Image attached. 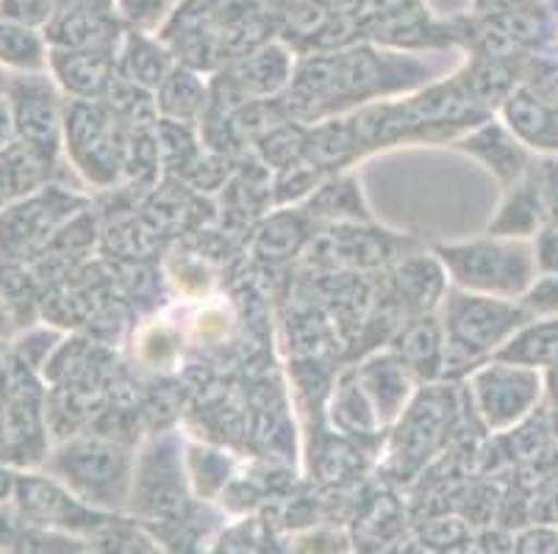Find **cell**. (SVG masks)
Masks as SVG:
<instances>
[{"instance_id": "obj_1", "label": "cell", "mask_w": 558, "mask_h": 554, "mask_svg": "<svg viewBox=\"0 0 558 554\" xmlns=\"http://www.w3.org/2000/svg\"><path fill=\"white\" fill-rule=\"evenodd\" d=\"M423 56L380 48L364 39L339 50L301 53L281 103L292 120L314 125L326 116L403 98L439 81L442 67Z\"/></svg>"}, {"instance_id": "obj_2", "label": "cell", "mask_w": 558, "mask_h": 554, "mask_svg": "<svg viewBox=\"0 0 558 554\" xmlns=\"http://www.w3.org/2000/svg\"><path fill=\"white\" fill-rule=\"evenodd\" d=\"M527 322L531 313L522 308L520 299L486 297L450 286L442 299L445 360L439 383L470 378Z\"/></svg>"}, {"instance_id": "obj_3", "label": "cell", "mask_w": 558, "mask_h": 554, "mask_svg": "<svg viewBox=\"0 0 558 554\" xmlns=\"http://www.w3.org/2000/svg\"><path fill=\"white\" fill-rule=\"evenodd\" d=\"M134 446L109 435L75 433L56 441L39 471L68 485L81 502L104 513H125L134 482Z\"/></svg>"}, {"instance_id": "obj_4", "label": "cell", "mask_w": 558, "mask_h": 554, "mask_svg": "<svg viewBox=\"0 0 558 554\" xmlns=\"http://www.w3.org/2000/svg\"><path fill=\"white\" fill-rule=\"evenodd\" d=\"M461 396L448 383H425L411 396L409 408L389 427L384 471L389 480L409 482L448 450L459 433Z\"/></svg>"}, {"instance_id": "obj_5", "label": "cell", "mask_w": 558, "mask_h": 554, "mask_svg": "<svg viewBox=\"0 0 558 554\" xmlns=\"http://www.w3.org/2000/svg\"><path fill=\"white\" fill-rule=\"evenodd\" d=\"M450 286L486 297L520 299L536 281V258L531 242L500 236H478L470 242L434 244Z\"/></svg>"}, {"instance_id": "obj_6", "label": "cell", "mask_w": 558, "mask_h": 554, "mask_svg": "<svg viewBox=\"0 0 558 554\" xmlns=\"http://www.w3.org/2000/svg\"><path fill=\"white\" fill-rule=\"evenodd\" d=\"M195 505L179 433L172 430L156 433L136 452L134 482H131V500L125 513L156 535L184 521Z\"/></svg>"}, {"instance_id": "obj_7", "label": "cell", "mask_w": 558, "mask_h": 554, "mask_svg": "<svg viewBox=\"0 0 558 554\" xmlns=\"http://www.w3.org/2000/svg\"><path fill=\"white\" fill-rule=\"evenodd\" d=\"M129 122L106 100L64 98V159L95 189L111 192L123 181Z\"/></svg>"}, {"instance_id": "obj_8", "label": "cell", "mask_w": 558, "mask_h": 554, "mask_svg": "<svg viewBox=\"0 0 558 554\" xmlns=\"http://www.w3.org/2000/svg\"><path fill=\"white\" fill-rule=\"evenodd\" d=\"M93 200L64 183L50 181L34 195L0 208V263H32L48 250L56 233Z\"/></svg>"}, {"instance_id": "obj_9", "label": "cell", "mask_w": 558, "mask_h": 554, "mask_svg": "<svg viewBox=\"0 0 558 554\" xmlns=\"http://www.w3.org/2000/svg\"><path fill=\"white\" fill-rule=\"evenodd\" d=\"M475 416L489 435H500L545 405V378L536 369L489 358L464 385Z\"/></svg>"}, {"instance_id": "obj_10", "label": "cell", "mask_w": 558, "mask_h": 554, "mask_svg": "<svg viewBox=\"0 0 558 554\" xmlns=\"http://www.w3.org/2000/svg\"><path fill=\"white\" fill-rule=\"evenodd\" d=\"M14 505L25 525L37 527V530L62 532L70 538L93 535L95 530L109 521L117 513H104L81 502L68 485L45 475V471H20L17 491H14Z\"/></svg>"}, {"instance_id": "obj_11", "label": "cell", "mask_w": 558, "mask_h": 554, "mask_svg": "<svg viewBox=\"0 0 558 554\" xmlns=\"http://www.w3.org/2000/svg\"><path fill=\"white\" fill-rule=\"evenodd\" d=\"M9 100L17 122L20 145H25L50 167L64 156V95L50 73L12 75Z\"/></svg>"}, {"instance_id": "obj_12", "label": "cell", "mask_w": 558, "mask_h": 554, "mask_svg": "<svg viewBox=\"0 0 558 554\" xmlns=\"http://www.w3.org/2000/svg\"><path fill=\"white\" fill-rule=\"evenodd\" d=\"M53 450L45 399H0V464L39 471Z\"/></svg>"}, {"instance_id": "obj_13", "label": "cell", "mask_w": 558, "mask_h": 554, "mask_svg": "<svg viewBox=\"0 0 558 554\" xmlns=\"http://www.w3.org/2000/svg\"><path fill=\"white\" fill-rule=\"evenodd\" d=\"M450 147L464 152L466 159L478 161L500 183V189H509L517 181H522L536 161V152L527 150L497 114L475 125L473 131H466Z\"/></svg>"}, {"instance_id": "obj_14", "label": "cell", "mask_w": 558, "mask_h": 554, "mask_svg": "<svg viewBox=\"0 0 558 554\" xmlns=\"http://www.w3.org/2000/svg\"><path fill=\"white\" fill-rule=\"evenodd\" d=\"M448 288V272L434 253L430 256L409 253L389 267L384 297L403 317H420V313H436V308H442Z\"/></svg>"}, {"instance_id": "obj_15", "label": "cell", "mask_w": 558, "mask_h": 554, "mask_svg": "<svg viewBox=\"0 0 558 554\" xmlns=\"http://www.w3.org/2000/svg\"><path fill=\"white\" fill-rule=\"evenodd\" d=\"M120 48V45H117ZM117 48H50L48 73L64 98L104 100L117 75Z\"/></svg>"}, {"instance_id": "obj_16", "label": "cell", "mask_w": 558, "mask_h": 554, "mask_svg": "<svg viewBox=\"0 0 558 554\" xmlns=\"http://www.w3.org/2000/svg\"><path fill=\"white\" fill-rule=\"evenodd\" d=\"M353 369H356V378L362 383L364 394L373 403L375 416L384 424V430H389L400 419V414L409 408L411 396L417 394L420 380L411 374L409 366L392 349L367 355Z\"/></svg>"}, {"instance_id": "obj_17", "label": "cell", "mask_w": 558, "mask_h": 554, "mask_svg": "<svg viewBox=\"0 0 558 554\" xmlns=\"http://www.w3.org/2000/svg\"><path fill=\"white\" fill-rule=\"evenodd\" d=\"M298 64V50L281 37L264 42L262 48L251 50L242 59L226 64L233 81L240 84L247 100H272L281 98L292 84Z\"/></svg>"}, {"instance_id": "obj_18", "label": "cell", "mask_w": 558, "mask_h": 554, "mask_svg": "<svg viewBox=\"0 0 558 554\" xmlns=\"http://www.w3.org/2000/svg\"><path fill=\"white\" fill-rule=\"evenodd\" d=\"M525 59H497V56L466 53L453 70L456 84L461 86L470 103L486 114H497L511 91L522 84Z\"/></svg>"}, {"instance_id": "obj_19", "label": "cell", "mask_w": 558, "mask_h": 554, "mask_svg": "<svg viewBox=\"0 0 558 554\" xmlns=\"http://www.w3.org/2000/svg\"><path fill=\"white\" fill-rule=\"evenodd\" d=\"M314 225L301 208H278L267 213L247 233V250L264 267H278L306 253Z\"/></svg>"}, {"instance_id": "obj_20", "label": "cell", "mask_w": 558, "mask_h": 554, "mask_svg": "<svg viewBox=\"0 0 558 554\" xmlns=\"http://www.w3.org/2000/svg\"><path fill=\"white\" fill-rule=\"evenodd\" d=\"M389 349L409 366L420 383H439L445 360L442 319H436V313L405 317L389 338Z\"/></svg>"}, {"instance_id": "obj_21", "label": "cell", "mask_w": 558, "mask_h": 554, "mask_svg": "<svg viewBox=\"0 0 558 554\" xmlns=\"http://www.w3.org/2000/svg\"><path fill=\"white\" fill-rule=\"evenodd\" d=\"M301 211L312 220L314 227L328 225H369L367 200L362 195L359 177L353 172H339V175L326 177L317 189L303 200Z\"/></svg>"}, {"instance_id": "obj_22", "label": "cell", "mask_w": 558, "mask_h": 554, "mask_svg": "<svg viewBox=\"0 0 558 554\" xmlns=\"http://www.w3.org/2000/svg\"><path fill=\"white\" fill-rule=\"evenodd\" d=\"M179 61L172 56L154 30H140V28H125L120 48H117V75L125 78L129 84L140 86V89L156 95L167 75L172 73Z\"/></svg>"}, {"instance_id": "obj_23", "label": "cell", "mask_w": 558, "mask_h": 554, "mask_svg": "<svg viewBox=\"0 0 558 554\" xmlns=\"http://www.w3.org/2000/svg\"><path fill=\"white\" fill-rule=\"evenodd\" d=\"M303 159L317 167L326 177L348 172L359 159H364L362 141H359L356 125L350 114L326 116L314 125H306Z\"/></svg>"}, {"instance_id": "obj_24", "label": "cell", "mask_w": 558, "mask_h": 554, "mask_svg": "<svg viewBox=\"0 0 558 554\" xmlns=\"http://www.w3.org/2000/svg\"><path fill=\"white\" fill-rule=\"evenodd\" d=\"M545 222V202H542V192L539 186H536L534 167H531V172H527L522 181H517L514 186L504 189V200H500L495 217H492L489 225H486V233L500 238L531 242Z\"/></svg>"}, {"instance_id": "obj_25", "label": "cell", "mask_w": 558, "mask_h": 554, "mask_svg": "<svg viewBox=\"0 0 558 554\" xmlns=\"http://www.w3.org/2000/svg\"><path fill=\"white\" fill-rule=\"evenodd\" d=\"M328 416H331L333 430L339 435L353 441H384L387 430L375 416L373 403L364 394L362 383L356 378V369L350 366L333 380L331 385V403H328Z\"/></svg>"}, {"instance_id": "obj_26", "label": "cell", "mask_w": 558, "mask_h": 554, "mask_svg": "<svg viewBox=\"0 0 558 554\" xmlns=\"http://www.w3.org/2000/svg\"><path fill=\"white\" fill-rule=\"evenodd\" d=\"M553 111L556 106L547 103L539 91L531 89V86L522 81L509 98L504 100V106L497 109V116L504 120L506 128L527 147L534 150L536 156H545L550 152V139H553Z\"/></svg>"}, {"instance_id": "obj_27", "label": "cell", "mask_w": 558, "mask_h": 554, "mask_svg": "<svg viewBox=\"0 0 558 554\" xmlns=\"http://www.w3.org/2000/svg\"><path fill=\"white\" fill-rule=\"evenodd\" d=\"M203 75L206 73L186 67V64L172 67L165 84L156 89V109H159L161 120L181 122V125H192V128H197L206 120L211 98L209 78H203Z\"/></svg>"}, {"instance_id": "obj_28", "label": "cell", "mask_w": 558, "mask_h": 554, "mask_svg": "<svg viewBox=\"0 0 558 554\" xmlns=\"http://www.w3.org/2000/svg\"><path fill=\"white\" fill-rule=\"evenodd\" d=\"M184 335L181 324H172L161 317L136 324L134 338H131L134 360L154 374L172 372L184 358Z\"/></svg>"}, {"instance_id": "obj_29", "label": "cell", "mask_w": 558, "mask_h": 554, "mask_svg": "<svg viewBox=\"0 0 558 554\" xmlns=\"http://www.w3.org/2000/svg\"><path fill=\"white\" fill-rule=\"evenodd\" d=\"M495 358L536 372L553 369L558 364V319H531L497 349Z\"/></svg>"}, {"instance_id": "obj_30", "label": "cell", "mask_w": 558, "mask_h": 554, "mask_svg": "<svg viewBox=\"0 0 558 554\" xmlns=\"http://www.w3.org/2000/svg\"><path fill=\"white\" fill-rule=\"evenodd\" d=\"M50 42L39 28L0 20V67L12 75L48 73Z\"/></svg>"}, {"instance_id": "obj_31", "label": "cell", "mask_w": 558, "mask_h": 554, "mask_svg": "<svg viewBox=\"0 0 558 554\" xmlns=\"http://www.w3.org/2000/svg\"><path fill=\"white\" fill-rule=\"evenodd\" d=\"M186 477H190V488L195 500L215 502L220 500L228 482L233 480V466L228 452L217 450L211 444H190L184 450Z\"/></svg>"}, {"instance_id": "obj_32", "label": "cell", "mask_w": 558, "mask_h": 554, "mask_svg": "<svg viewBox=\"0 0 558 554\" xmlns=\"http://www.w3.org/2000/svg\"><path fill=\"white\" fill-rule=\"evenodd\" d=\"M236 330V313L226 303H206L192 313L190 338H195L201 347H226Z\"/></svg>"}, {"instance_id": "obj_33", "label": "cell", "mask_w": 558, "mask_h": 554, "mask_svg": "<svg viewBox=\"0 0 558 554\" xmlns=\"http://www.w3.org/2000/svg\"><path fill=\"white\" fill-rule=\"evenodd\" d=\"M179 3L181 0H114V9L129 28L154 30L156 34Z\"/></svg>"}, {"instance_id": "obj_34", "label": "cell", "mask_w": 558, "mask_h": 554, "mask_svg": "<svg viewBox=\"0 0 558 554\" xmlns=\"http://www.w3.org/2000/svg\"><path fill=\"white\" fill-rule=\"evenodd\" d=\"M473 535V527L466 525L461 516H434V518H425V525L417 527V541L428 549H450L453 543L464 541V538Z\"/></svg>"}, {"instance_id": "obj_35", "label": "cell", "mask_w": 558, "mask_h": 554, "mask_svg": "<svg viewBox=\"0 0 558 554\" xmlns=\"http://www.w3.org/2000/svg\"><path fill=\"white\" fill-rule=\"evenodd\" d=\"M520 303L531 319H558V274H536Z\"/></svg>"}, {"instance_id": "obj_36", "label": "cell", "mask_w": 558, "mask_h": 554, "mask_svg": "<svg viewBox=\"0 0 558 554\" xmlns=\"http://www.w3.org/2000/svg\"><path fill=\"white\" fill-rule=\"evenodd\" d=\"M59 12V0H0V20L48 28L50 20Z\"/></svg>"}, {"instance_id": "obj_37", "label": "cell", "mask_w": 558, "mask_h": 554, "mask_svg": "<svg viewBox=\"0 0 558 554\" xmlns=\"http://www.w3.org/2000/svg\"><path fill=\"white\" fill-rule=\"evenodd\" d=\"M534 177H536V186H539L542 192V202H545L547 220L558 222V152L536 156Z\"/></svg>"}, {"instance_id": "obj_38", "label": "cell", "mask_w": 558, "mask_h": 554, "mask_svg": "<svg viewBox=\"0 0 558 554\" xmlns=\"http://www.w3.org/2000/svg\"><path fill=\"white\" fill-rule=\"evenodd\" d=\"M514 554H558L556 525H527L514 535Z\"/></svg>"}, {"instance_id": "obj_39", "label": "cell", "mask_w": 558, "mask_h": 554, "mask_svg": "<svg viewBox=\"0 0 558 554\" xmlns=\"http://www.w3.org/2000/svg\"><path fill=\"white\" fill-rule=\"evenodd\" d=\"M531 247H534L539 274H558V222L547 220L531 238Z\"/></svg>"}, {"instance_id": "obj_40", "label": "cell", "mask_w": 558, "mask_h": 554, "mask_svg": "<svg viewBox=\"0 0 558 554\" xmlns=\"http://www.w3.org/2000/svg\"><path fill=\"white\" fill-rule=\"evenodd\" d=\"M20 141L17 122H14V109L9 95H0V152L9 150Z\"/></svg>"}, {"instance_id": "obj_41", "label": "cell", "mask_w": 558, "mask_h": 554, "mask_svg": "<svg viewBox=\"0 0 558 554\" xmlns=\"http://www.w3.org/2000/svg\"><path fill=\"white\" fill-rule=\"evenodd\" d=\"M534 0H473V14H511L517 9L531 7Z\"/></svg>"}, {"instance_id": "obj_42", "label": "cell", "mask_w": 558, "mask_h": 554, "mask_svg": "<svg viewBox=\"0 0 558 554\" xmlns=\"http://www.w3.org/2000/svg\"><path fill=\"white\" fill-rule=\"evenodd\" d=\"M425 9V0H367V14H400Z\"/></svg>"}, {"instance_id": "obj_43", "label": "cell", "mask_w": 558, "mask_h": 554, "mask_svg": "<svg viewBox=\"0 0 558 554\" xmlns=\"http://www.w3.org/2000/svg\"><path fill=\"white\" fill-rule=\"evenodd\" d=\"M17 333H20V322L14 319V313H12V308H9L7 297L0 294V342H12Z\"/></svg>"}, {"instance_id": "obj_44", "label": "cell", "mask_w": 558, "mask_h": 554, "mask_svg": "<svg viewBox=\"0 0 558 554\" xmlns=\"http://www.w3.org/2000/svg\"><path fill=\"white\" fill-rule=\"evenodd\" d=\"M17 477L20 471H14L12 466L0 464V505L14 500V491H17Z\"/></svg>"}, {"instance_id": "obj_45", "label": "cell", "mask_w": 558, "mask_h": 554, "mask_svg": "<svg viewBox=\"0 0 558 554\" xmlns=\"http://www.w3.org/2000/svg\"><path fill=\"white\" fill-rule=\"evenodd\" d=\"M542 378H545V405L547 408H558V364L542 372Z\"/></svg>"}, {"instance_id": "obj_46", "label": "cell", "mask_w": 558, "mask_h": 554, "mask_svg": "<svg viewBox=\"0 0 558 554\" xmlns=\"http://www.w3.org/2000/svg\"><path fill=\"white\" fill-rule=\"evenodd\" d=\"M545 3L547 12H550V48H547V53L558 59V0H545Z\"/></svg>"}, {"instance_id": "obj_47", "label": "cell", "mask_w": 558, "mask_h": 554, "mask_svg": "<svg viewBox=\"0 0 558 554\" xmlns=\"http://www.w3.org/2000/svg\"><path fill=\"white\" fill-rule=\"evenodd\" d=\"M550 152H558V106L553 111V139H550Z\"/></svg>"}, {"instance_id": "obj_48", "label": "cell", "mask_w": 558, "mask_h": 554, "mask_svg": "<svg viewBox=\"0 0 558 554\" xmlns=\"http://www.w3.org/2000/svg\"><path fill=\"white\" fill-rule=\"evenodd\" d=\"M547 416H550V430H553V439H556V446H558V408H547Z\"/></svg>"}, {"instance_id": "obj_49", "label": "cell", "mask_w": 558, "mask_h": 554, "mask_svg": "<svg viewBox=\"0 0 558 554\" xmlns=\"http://www.w3.org/2000/svg\"><path fill=\"white\" fill-rule=\"evenodd\" d=\"M9 84H12V73H7V70L0 67V95H7Z\"/></svg>"}]
</instances>
